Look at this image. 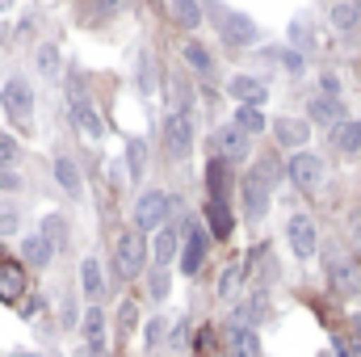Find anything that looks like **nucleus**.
Wrapping results in <instances>:
<instances>
[{"label": "nucleus", "instance_id": "obj_8", "mask_svg": "<svg viewBox=\"0 0 361 357\" xmlns=\"http://www.w3.org/2000/svg\"><path fill=\"white\" fill-rule=\"evenodd\" d=\"M273 139L281 143V147H290V152H302L307 147V139H311V122H302V118H273Z\"/></svg>", "mask_w": 361, "mask_h": 357}, {"label": "nucleus", "instance_id": "obj_12", "mask_svg": "<svg viewBox=\"0 0 361 357\" xmlns=\"http://www.w3.org/2000/svg\"><path fill=\"white\" fill-rule=\"evenodd\" d=\"M328 277H332V286L341 294H357L361 290V269L349 265V261H341V257H328Z\"/></svg>", "mask_w": 361, "mask_h": 357}, {"label": "nucleus", "instance_id": "obj_14", "mask_svg": "<svg viewBox=\"0 0 361 357\" xmlns=\"http://www.w3.org/2000/svg\"><path fill=\"white\" fill-rule=\"evenodd\" d=\"M21 294H25V269L0 261V303H17Z\"/></svg>", "mask_w": 361, "mask_h": 357}, {"label": "nucleus", "instance_id": "obj_45", "mask_svg": "<svg viewBox=\"0 0 361 357\" xmlns=\"http://www.w3.org/2000/svg\"><path fill=\"white\" fill-rule=\"evenodd\" d=\"M353 244H357V253H361V219L353 223Z\"/></svg>", "mask_w": 361, "mask_h": 357}, {"label": "nucleus", "instance_id": "obj_15", "mask_svg": "<svg viewBox=\"0 0 361 357\" xmlns=\"http://www.w3.org/2000/svg\"><path fill=\"white\" fill-rule=\"evenodd\" d=\"M227 353L231 357H261V341H257V332L235 324V328L227 332Z\"/></svg>", "mask_w": 361, "mask_h": 357}, {"label": "nucleus", "instance_id": "obj_34", "mask_svg": "<svg viewBox=\"0 0 361 357\" xmlns=\"http://www.w3.org/2000/svg\"><path fill=\"white\" fill-rule=\"evenodd\" d=\"M147 349H160V341L169 337V324H164V315H156V320H147Z\"/></svg>", "mask_w": 361, "mask_h": 357}, {"label": "nucleus", "instance_id": "obj_11", "mask_svg": "<svg viewBox=\"0 0 361 357\" xmlns=\"http://www.w3.org/2000/svg\"><path fill=\"white\" fill-rule=\"evenodd\" d=\"M214 147H219V160H244L248 156V135L235 131V126H223L214 135Z\"/></svg>", "mask_w": 361, "mask_h": 357}, {"label": "nucleus", "instance_id": "obj_6", "mask_svg": "<svg viewBox=\"0 0 361 357\" xmlns=\"http://www.w3.org/2000/svg\"><path fill=\"white\" fill-rule=\"evenodd\" d=\"M240 193H244V214H248L252 223H257V219H265V210H269V181L261 177L257 169H252V173H244Z\"/></svg>", "mask_w": 361, "mask_h": 357}, {"label": "nucleus", "instance_id": "obj_48", "mask_svg": "<svg viewBox=\"0 0 361 357\" xmlns=\"http://www.w3.org/2000/svg\"><path fill=\"white\" fill-rule=\"evenodd\" d=\"M13 357H34V353H13Z\"/></svg>", "mask_w": 361, "mask_h": 357}, {"label": "nucleus", "instance_id": "obj_29", "mask_svg": "<svg viewBox=\"0 0 361 357\" xmlns=\"http://www.w3.org/2000/svg\"><path fill=\"white\" fill-rule=\"evenodd\" d=\"M55 181H59L68 193H80V173H76V164H72L68 156H59V160H55Z\"/></svg>", "mask_w": 361, "mask_h": 357}, {"label": "nucleus", "instance_id": "obj_32", "mask_svg": "<svg viewBox=\"0 0 361 357\" xmlns=\"http://www.w3.org/2000/svg\"><path fill=\"white\" fill-rule=\"evenodd\" d=\"M332 25L336 30H353L357 25V4H336L332 8Z\"/></svg>", "mask_w": 361, "mask_h": 357}, {"label": "nucleus", "instance_id": "obj_22", "mask_svg": "<svg viewBox=\"0 0 361 357\" xmlns=\"http://www.w3.org/2000/svg\"><path fill=\"white\" fill-rule=\"evenodd\" d=\"M311 118L336 126V122H345V105H341L336 97H315V101H311Z\"/></svg>", "mask_w": 361, "mask_h": 357}, {"label": "nucleus", "instance_id": "obj_21", "mask_svg": "<svg viewBox=\"0 0 361 357\" xmlns=\"http://www.w3.org/2000/svg\"><path fill=\"white\" fill-rule=\"evenodd\" d=\"M72 122H76V126H80V131H85L89 139H101V135H105V126H101L97 109H92L89 101H85V97H80V101L72 105Z\"/></svg>", "mask_w": 361, "mask_h": 357}, {"label": "nucleus", "instance_id": "obj_17", "mask_svg": "<svg viewBox=\"0 0 361 357\" xmlns=\"http://www.w3.org/2000/svg\"><path fill=\"white\" fill-rule=\"evenodd\" d=\"M328 139H332V147H341V152H361V122H357V118L336 122Z\"/></svg>", "mask_w": 361, "mask_h": 357}, {"label": "nucleus", "instance_id": "obj_10", "mask_svg": "<svg viewBox=\"0 0 361 357\" xmlns=\"http://www.w3.org/2000/svg\"><path fill=\"white\" fill-rule=\"evenodd\" d=\"M180 240H185V248H180V269H185L189 277H197V269L206 261V236H202L197 227H189Z\"/></svg>", "mask_w": 361, "mask_h": 357}, {"label": "nucleus", "instance_id": "obj_38", "mask_svg": "<svg viewBox=\"0 0 361 357\" xmlns=\"http://www.w3.org/2000/svg\"><path fill=\"white\" fill-rule=\"evenodd\" d=\"M152 294H156V298L169 294V269H156V273H152Z\"/></svg>", "mask_w": 361, "mask_h": 357}, {"label": "nucleus", "instance_id": "obj_39", "mask_svg": "<svg viewBox=\"0 0 361 357\" xmlns=\"http://www.w3.org/2000/svg\"><path fill=\"white\" fill-rule=\"evenodd\" d=\"M13 156H17V143H13V135H4V131H0V164H8Z\"/></svg>", "mask_w": 361, "mask_h": 357}, {"label": "nucleus", "instance_id": "obj_26", "mask_svg": "<svg viewBox=\"0 0 361 357\" xmlns=\"http://www.w3.org/2000/svg\"><path fill=\"white\" fill-rule=\"evenodd\" d=\"M80 286H85V294H89V298H101V290H105V277H101L97 257H89V261L80 265Z\"/></svg>", "mask_w": 361, "mask_h": 357}, {"label": "nucleus", "instance_id": "obj_13", "mask_svg": "<svg viewBox=\"0 0 361 357\" xmlns=\"http://www.w3.org/2000/svg\"><path fill=\"white\" fill-rule=\"evenodd\" d=\"M51 257H55V244H51L47 236H25V240H21V261L30 269H47Z\"/></svg>", "mask_w": 361, "mask_h": 357}, {"label": "nucleus", "instance_id": "obj_43", "mask_svg": "<svg viewBox=\"0 0 361 357\" xmlns=\"http://www.w3.org/2000/svg\"><path fill=\"white\" fill-rule=\"evenodd\" d=\"M38 307H42V298H30V303L21 307V315H38Z\"/></svg>", "mask_w": 361, "mask_h": 357}, {"label": "nucleus", "instance_id": "obj_42", "mask_svg": "<svg viewBox=\"0 0 361 357\" xmlns=\"http://www.w3.org/2000/svg\"><path fill=\"white\" fill-rule=\"evenodd\" d=\"M185 337H189V328H185V324H177V328H173V345H185Z\"/></svg>", "mask_w": 361, "mask_h": 357}, {"label": "nucleus", "instance_id": "obj_3", "mask_svg": "<svg viewBox=\"0 0 361 357\" xmlns=\"http://www.w3.org/2000/svg\"><path fill=\"white\" fill-rule=\"evenodd\" d=\"M177 198H169L164 189H147L139 202H135V231H152V227H164L169 210H173Z\"/></svg>", "mask_w": 361, "mask_h": 357}, {"label": "nucleus", "instance_id": "obj_36", "mask_svg": "<svg viewBox=\"0 0 361 357\" xmlns=\"http://www.w3.org/2000/svg\"><path fill=\"white\" fill-rule=\"evenodd\" d=\"M38 68H42L47 76H55V72H59V51H55V47H42V51H38Z\"/></svg>", "mask_w": 361, "mask_h": 357}, {"label": "nucleus", "instance_id": "obj_33", "mask_svg": "<svg viewBox=\"0 0 361 357\" xmlns=\"http://www.w3.org/2000/svg\"><path fill=\"white\" fill-rule=\"evenodd\" d=\"M135 324H139V307H135V303L126 298V303L118 307V328H122V332L130 337V332H135Z\"/></svg>", "mask_w": 361, "mask_h": 357}, {"label": "nucleus", "instance_id": "obj_41", "mask_svg": "<svg viewBox=\"0 0 361 357\" xmlns=\"http://www.w3.org/2000/svg\"><path fill=\"white\" fill-rule=\"evenodd\" d=\"M336 89H341V80L336 76H324V97H336Z\"/></svg>", "mask_w": 361, "mask_h": 357}, {"label": "nucleus", "instance_id": "obj_49", "mask_svg": "<svg viewBox=\"0 0 361 357\" xmlns=\"http://www.w3.org/2000/svg\"><path fill=\"white\" fill-rule=\"evenodd\" d=\"M353 4H361V0H353Z\"/></svg>", "mask_w": 361, "mask_h": 357}, {"label": "nucleus", "instance_id": "obj_23", "mask_svg": "<svg viewBox=\"0 0 361 357\" xmlns=\"http://www.w3.org/2000/svg\"><path fill=\"white\" fill-rule=\"evenodd\" d=\"M227 160H210L206 169V185H210V202H227Z\"/></svg>", "mask_w": 361, "mask_h": 357}, {"label": "nucleus", "instance_id": "obj_9", "mask_svg": "<svg viewBox=\"0 0 361 357\" xmlns=\"http://www.w3.org/2000/svg\"><path fill=\"white\" fill-rule=\"evenodd\" d=\"M286 236H290V248H294L298 261H307V257L315 253V223H311L307 214H294L290 227H286Z\"/></svg>", "mask_w": 361, "mask_h": 357}, {"label": "nucleus", "instance_id": "obj_27", "mask_svg": "<svg viewBox=\"0 0 361 357\" xmlns=\"http://www.w3.org/2000/svg\"><path fill=\"white\" fill-rule=\"evenodd\" d=\"M231 126H235V131H252V135H261V131H265V114H261V109H252V105H240Z\"/></svg>", "mask_w": 361, "mask_h": 357}, {"label": "nucleus", "instance_id": "obj_31", "mask_svg": "<svg viewBox=\"0 0 361 357\" xmlns=\"http://www.w3.org/2000/svg\"><path fill=\"white\" fill-rule=\"evenodd\" d=\"M265 320V298H252V303H244L240 311H235V324L240 328H252V324H261Z\"/></svg>", "mask_w": 361, "mask_h": 357}, {"label": "nucleus", "instance_id": "obj_24", "mask_svg": "<svg viewBox=\"0 0 361 357\" xmlns=\"http://www.w3.org/2000/svg\"><path fill=\"white\" fill-rule=\"evenodd\" d=\"M180 55H185V63H189L197 76H210V72H214V59H210V51H206L202 42H185Z\"/></svg>", "mask_w": 361, "mask_h": 357}, {"label": "nucleus", "instance_id": "obj_25", "mask_svg": "<svg viewBox=\"0 0 361 357\" xmlns=\"http://www.w3.org/2000/svg\"><path fill=\"white\" fill-rule=\"evenodd\" d=\"M169 8H173V21L180 30H197V21H202V4L197 0H173Z\"/></svg>", "mask_w": 361, "mask_h": 357}, {"label": "nucleus", "instance_id": "obj_37", "mask_svg": "<svg viewBox=\"0 0 361 357\" xmlns=\"http://www.w3.org/2000/svg\"><path fill=\"white\" fill-rule=\"evenodd\" d=\"M235 277H240V273H235V265L223 269V277H219V298H231V290H235Z\"/></svg>", "mask_w": 361, "mask_h": 357}, {"label": "nucleus", "instance_id": "obj_7", "mask_svg": "<svg viewBox=\"0 0 361 357\" xmlns=\"http://www.w3.org/2000/svg\"><path fill=\"white\" fill-rule=\"evenodd\" d=\"M286 173H290V181L298 185V189H315L319 181H324V160L319 156H311V152H294V160L286 164Z\"/></svg>", "mask_w": 361, "mask_h": 357}, {"label": "nucleus", "instance_id": "obj_4", "mask_svg": "<svg viewBox=\"0 0 361 357\" xmlns=\"http://www.w3.org/2000/svg\"><path fill=\"white\" fill-rule=\"evenodd\" d=\"M164 147H169V156H189L193 152V118L177 109V114H169L164 118Z\"/></svg>", "mask_w": 361, "mask_h": 357}, {"label": "nucleus", "instance_id": "obj_28", "mask_svg": "<svg viewBox=\"0 0 361 357\" xmlns=\"http://www.w3.org/2000/svg\"><path fill=\"white\" fill-rule=\"evenodd\" d=\"M126 169H130V177H143V169H147V143L143 139L126 143Z\"/></svg>", "mask_w": 361, "mask_h": 357}, {"label": "nucleus", "instance_id": "obj_16", "mask_svg": "<svg viewBox=\"0 0 361 357\" xmlns=\"http://www.w3.org/2000/svg\"><path fill=\"white\" fill-rule=\"evenodd\" d=\"M231 97H235L240 105H252V109H257L261 101H269V89H265L261 80H252V76H235V80H231Z\"/></svg>", "mask_w": 361, "mask_h": 357}, {"label": "nucleus", "instance_id": "obj_2", "mask_svg": "<svg viewBox=\"0 0 361 357\" xmlns=\"http://www.w3.org/2000/svg\"><path fill=\"white\" fill-rule=\"evenodd\" d=\"M0 105H4V114L13 118L17 131H30V126H34V97H30V85H25V80H8V85L0 89Z\"/></svg>", "mask_w": 361, "mask_h": 357}, {"label": "nucleus", "instance_id": "obj_1", "mask_svg": "<svg viewBox=\"0 0 361 357\" xmlns=\"http://www.w3.org/2000/svg\"><path fill=\"white\" fill-rule=\"evenodd\" d=\"M143 265H147V240L139 231H122L118 244H114V269L122 277H139Z\"/></svg>", "mask_w": 361, "mask_h": 357}, {"label": "nucleus", "instance_id": "obj_46", "mask_svg": "<svg viewBox=\"0 0 361 357\" xmlns=\"http://www.w3.org/2000/svg\"><path fill=\"white\" fill-rule=\"evenodd\" d=\"M353 328H357V337H361V315H353Z\"/></svg>", "mask_w": 361, "mask_h": 357}, {"label": "nucleus", "instance_id": "obj_47", "mask_svg": "<svg viewBox=\"0 0 361 357\" xmlns=\"http://www.w3.org/2000/svg\"><path fill=\"white\" fill-rule=\"evenodd\" d=\"M357 30H361V4H357Z\"/></svg>", "mask_w": 361, "mask_h": 357}, {"label": "nucleus", "instance_id": "obj_20", "mask_svg": "<svg viewBox=\"0 0 361 357\" xmlns=\"http://www.w3.org/2000/svg\"><path fill=\"white\" fill-rule=\"evenodd\" d=\"M206 223H210L214 240H231V210H227V202H206Z\"/></svg>", "mask_w": 361, "mask_h": 357}, {"label": "nucleus", "instance_id": "obj_19", "mask_svg": "<svg viewBox=\"0 0 361 357\" xmlns=\"http://www.w3.org/2000/svg\"><path fill=\"white\" fill-rule=\"evenodd\" d=\"M80 332H85V345L89 349H105V315H101V307H89L85 311Z\"/></svg>", "mask_w": 361, "mask_h": 357}, {"label": "nucleus", "instance_id": "obj_44", "mask_svg": "<svg viewBox=\"0 0 361 357\" xmlns=\"http://www.w3.org/2000/svg\"><path fill=\"white\" fill-rule=\"evenodd\" d=\"M76 357H105V349H89V345H85V349H80Z\"/></svg>", "mask_w": 361, "mask_h": 357}, {"label": "nucleus", "instance_id": "obj_18", "mask_svg": "<svg viewBox=\"0 0 361 357\" xmlns=\"http://www.w3.org/2000/svg\"><path fill=\"white\" fill-rule=\"evenodd\" d=\"M180 248V231L177 227H160V236H156V244H152V257H156V265L169 269V261L177 257Z\"/></svg>", "mask_w": 361, "mask_h": 357}, {"label": "nucleus", "instance_id": "obj_40", "mask_svg": "<svg viewBox=\"0 0 361 357\" xmlns=\"http://www.w3.org/2000/svg\"><path fill=\"white\" fill-rule=\"evenodd\" d=\"M17 185H21V177H17V173H8V169L0 164V189H17Z\"/></svg>", "mask_w": 361, "mask_h": 357}, {"label": "nucleus", "instance_id": "obj_5", "mask_svg": "<svg viewBox=\"0 0 361 357\" xmlns=\"http://www.w3.org/2000/svg\"><path fill=\"white\" fill-rule=\"evenodd\" d=\"M214 17H219V30H223V38L231 42V47H252L257 42V21L252 17H244V13H227V8H214Z\"/></svg>", "mask_w": 361, "mask_h": 357}, {"label": "nucleus", "instance_id": "obj_30", "mask_svg": "<svg viewBox=\"0 0 361 357\" xmlns=\"http://www.w3.org/2000/svg\"><path fill=\"white\" fill-rule=\"evenodd\" d=\"M265 59L281 63L286 72H302V55H298V51H286V47H265Z\"/></svg>", "mask_w": 361, "mask_h": 357}, {"label": "nucleus", "instance_id": "obj_35", "mask_svg": "<svg viewBox=\"0 0 361 357\" xmlns=\"http://www.w3.org/2000/svg\"><path fill=\"white\" fill-rule=\"evenodd\" d=\"M63 231H68V227H63V219H59V214H47V219H42V236H47L51 244H59V240H63Z\"/></svg>", "mask_w": 361, "mask_h": 357}]
</instances>
